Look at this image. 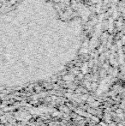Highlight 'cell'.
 I'll list each match as a JSON object with an SVG mask.
<instances>
[{"label":"cell","mask_w":125,"mask_h":126,"mask_svg":"<svg viewBox=\"0 0 125 126\" xmlns=\"http://www.w3.org/2000/svg\"><path fill=\"white\" fill-rule=\"evenodd\" d=\"M119 126H123V125H119Z\"/></svg>","instance_id":"6da1fadb"}]
</instances>
